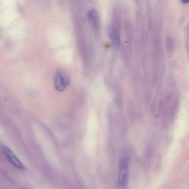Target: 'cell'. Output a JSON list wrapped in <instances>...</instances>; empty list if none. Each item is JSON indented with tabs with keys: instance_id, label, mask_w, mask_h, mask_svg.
Here are the masks:
<instances>
[{
	"instance_id": "6da1fadb",
	"label": "cell",
	"mask_w": 189,
	"mask_h": 189,
	"mask_svg": "<svg viewBox=\"0 0 189 189\" xmlns=\"http://www.w3.org/2000/svg\"><path fill=\"white\" fill-rule=\"evenodd\" d=\"M129 162L127 158H122L119 165L118 187L119 189H127L129 182Z\"/></svg>"
},
{
	"instance_id": "52a82bcc",
	"label": "cell",
	"mask_w": 189,
	"mask_h": 189,
	"mask_svg": "<svg viewBox=\"0 0 189 189\" xmlns=\"http://www.w3.org/2000/svg\"><path fill=\"white\" fill-rule=\"evenodd\" d=\"M21 189H24V188H21Z\"/></svg>"
},
{
	"instance_id": "8992f818",
	"label": "cell",
	"mask_w": 189,
	"mask_h": 189,
	"mask_svg": "<svg viewBox=\"0 0 189 189\" xmlns=\"http://www.w3.org/2000/svg\"><path fill=\"white\" fill-rule=\"evenodd\" d=\"M182 2L185 4H187L189 3V1H183Z\"/></svg>"
},
{
	"instance_id": "7a4b0ae2",
	"label": "cell",
	"mask_w": 189,
	"mask_h": 189,
	"mask_svg": "<svg viewBox=\"0 0 189 189\" xmlns=\"http://www.w3.org/2000/svg\"><path fill=\"white\" fill-rule=\"evenodd\" d=\"M1 150L5 158L13 166L20 170L25 169L24 165L9 148L3 145L1 147Z\"/></svg>"
},
{
	"instance_id": "277c9868",
	"label": "cell",
	"mask_w": 189,
	"mask_h": 189,
	"mask_svg": "<svg viewBox=\"0 0 189 189\" xmlns=\"http://www.w3.org/2000/svg\"><path fill=\"white\" fill-rule=\"evenodd\" d=\"M110 38L113 45L118 47L120 44V35L119 28L116 23H112L109 28Z\"/></svg>"
},
{
	"instance_id": "3957f363",
	"label": "cell",
	"mask_w": 189,
	"mask_h": 189,
	"mask_svg": "<svg viewBox=\"0 0 189 189\" xmlns=\"http://www.w3.org/2000/svg\"><path fill=\"white\" fill-rule=\"evenodd\" d=\"M54 81L55 89L59 92L64 91L69 85L70 82V80L66 78L60 71L56 72Z\"/></svg>"
},
{
	"instance_id": "5b68a950",
	"label": "cell",
	"mask_w": 189,
	"mask_h": 189,
	"mask_svg": "<svg viewBox=\"0 0 189 189\" xmlns=\"http://www.w3.org/2000/svg\"><path fill=\"white\" fill-rule=\"evenodd\" d=\"M88 17L93 27L98 30L100 26V20L98 12L94 9L90 10L88 13Z\"/></svg>"
}]
</instances>
